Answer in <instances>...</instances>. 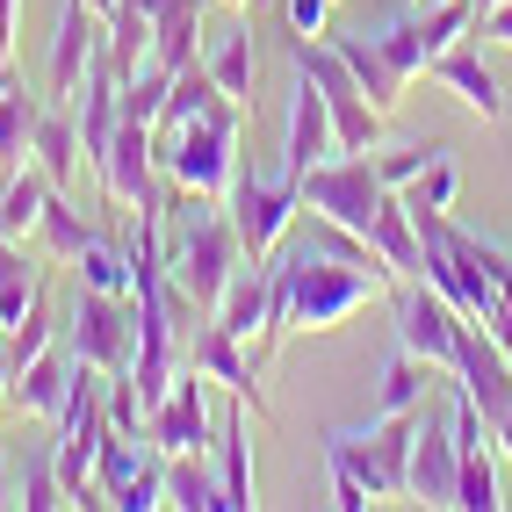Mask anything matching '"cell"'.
<instances>
[{"instance_id": "cell-1", "label": "cell", "mask_w": 512, "mask_h": 512, "mask_svg": "<svg viewBox=\"0 0 512 512\" xmlns=\"http://www.w3.org/2000/svg\"><path fill=\"white\" fill-rule=\"evenodd\" d=\"M238 267H246V246H238L231 210L210 202V195L174 188V202H166V275H174L202 311H217Z\"/></svg>"}, {"instance_id": "cell-2", "label": "cell", "mask_w": 512, "mask_h": 512, "mask_svg": "<svg viewBox=\"0 0 512 512\" xmlns=\"http://www.w3.org/2000/svg\"><path fill=\"white\" fill-rule=\"evenodd\" d=\"M368 296H383V282H375L368 267H354V260L318 253L311 238L289 246L282 267H275V303H282L289 332H339Z\"/></svg>"}, {"instance_id": "cell-3", "label": "cell", "mask_w": 512, "mask_h": 512, "mask_svg": "<svg viewBox=\"0 0 512 512\" xmlns=\"http://www.w3.org/2000/svg\"><path fill=\"white\" fill-rule=\"evenodd\" d=\"M238 123H246V101L217 94L188 130H174V138H159V130H152V145H159V174L174 181V188H188V195L224 202L231 181H238Z\"/></svg>"}, {"instance_id": "cell-4", "label": "cell", "mask_w": 512, "mask_h": 512, "mask_svg": "<svg viewBox=\"0 0 512 512\" xmlns=\"http://www.w3.org/2000/svg\"><path fill=\"white\" fill-rule=\"evenodd\" d=\"M325 462L354 469L368 498H412V440H419V412H375L368 426H332Z\"/></svg>"}, {"instance_id": "cell-5", "label": "cell", "mask_w": 512, "mask_h": 512, "mask_svg": "<svg viewBox=\"0 0 512 512\" xmlns=\"http://www.w3.org/2000/svg\"><path fill=\"white\" fill-rule=\"evenodd\" d=\"M303 210H318V217H332V224H347V231H361L368 238V224H375V210H383V174H375V152H332L325 166H311L303 174Z\"/></svg>"}, {"instance_id": "cell-6", "label": "cell", "mask_w": 512, "mask_h": 512, "mask_svg": "<svg viewBox=\"0 0 512 512\" xmlns=\"http://www.w3.org/2000/svg\"><path fill=\"white\" fill-rule=\"evenodd\" d=\"M296 73H303V80H318L325 109H332V123H339V152H375V138H383V116H375V101L361 94L354 65L339 58L332 44L296 37Z\"/></svg>"}, {"instance_id": "cell-7", "label": "cell", "mask_w": 512, "mask_h": 512, "mask_svg": "<svg viewBox=\"0 0 512 512\" xmlns=\"http://www.w3.org/2000/svg\"><path fill=\"white\" fill-rule=\"evenodd\" d=\"M462 311L448 296H440L433 282H419L412 275V289H397V347L404 354H419V361H433L440 375L455 383V354H462Z\"/></svg>"}, {"instance_id": "cell-8", "label": "cell", "mask_w": 512, "mask_h": 512, "mask_svg": "<svg viewBox=\"0 0 512 512\" xmlns=\"http://www.w3.org/2000/svg\"><path fill=\"white\" fill-rule=\"evenodd\" d=\"M152 448L159 455H210L217 448V404H210V375H202L195 361L174 375V390H166V404L145 419Z\"/></svg>"}, {"instance_id": "cell-9", "label": "cell", "mask_w": 512, "mask_h": 512, "mask_svg": "<svg viewBox=\"0 0 512 512\" xmlns=\"http://www.w3.org/2000/svg\"><path fill=\"white\" fill-rule=\"evenodd\" d=\"M224 210L238 224V246H246V260H267L289 238V224L303 217V195L289 181H253V174H238L231 195H224Z\"/></svg>"}, {"instance_id": "cell-10", "label": "cell", "mask_w": 512, "mask_h": 512, "mask_svg": "<svg viewBox=\"0 0 512 512\" xmlns=\"http://www.w3.org/2000/svg\"><path fill=\"white\" fill-rule=\"evenodd\" d=\"M65 347H73L87 368H101V375H123L130 368V296L80 289L73 296V325H65Z\"/></svg>"}, {"instance_id": "cell-11", "label": "cell", "mask_w": 512, "mask_h": 512, "mask_svg": "<svg viewBox=\"0 0 512 512\" xmlns=\"http://www.w3.org/2000/svg\"><path fill=\"white\" fill-rule=\"evenodd\" d=\"M455 390L484 412V426L498 433L505 419H512V354L498 347V339L484 332V325H462V354H455Z\"/></svg>"}, {"instance_id": "cell-12", "label": "cell", "mask_w": 512, "mask_h": 512, "mask_svg": "<svg viewBox=\"0 0 512 512\" xmlns=\"http://www.w3.org/2000/svg\"><path fill=\"white\" fill-rule=\"evenodd\" d=\"M455 476H462V440H455V404H419V440H412V498L426 505H455Z\"/></svg>"}, {"instance_id": "cell-13", "label": "cell", "mask_w": 512, "mask_h": 512, "mask_svg": "<svg viewBox=\"0 0 512 512\" xmlns=\"http://www.w3.org/2000/svg\"><path fill=\"white\" fill-rule=\"evenodd\" d=\"M332 152H339V123H332V109H325L318 80H303V73H296V101H289V145H282V181H289V188H303V174H311V166H325Z\"/></svg>"}, {"instance_id": "cell-14", "label": "cell", "mask_w": 512, "mask_h": 512, "mask_svg": "<svg viewBox=\"0 0 512 512\" xmlns=\"http://www.w3.org/2000/svg\"><path fill=\"white\" fill-rule=\"evenodd\" d=\"M202 375H210V383H224L238 404H253V412L267 419V397H260V368H253V354H246V339H231L217 318H202L195 325V339H188V347H181Z\"/></svg>"}, {"instance_id": "cell-15", "label": "cell", "mask_w": 512, "mask_h": 512, "mask_svg": "<svg viewBox=\"0 0 512 512\" xmlns=\"http://www.w3.org/2000/svg\"><path fill=\"white\" fill-rule=\"evenodd\" d=\"M94 58H101V15L87 0H65L58 29H51V94L73 101L87 87V73H94Z\"/></svg>"}, {"instance_id": "cell-16", "label": "cell", "mask_w": 512, "mask_h": 512, "mask_svg": "<svg viewBox=\"0 0 512 512\" xmlns=\"http://www.w3.org/2000/svg\"><path fill=\"white\" fill-rule=\"evenodd\" d=\"M426 73H433L440 87H448V94L462 101V109H476L484 123H498V116H505V87H498V73H491V65L476 58L469 44H455V51H440V58L426 65Z\"/></svg>"}, {"instance_id": "cell-17", "label": "cell", "mask_w": 512, "mask_h": 512, "mask_svg": "<svg viewBox=\"0 0 512 512\" xmlns=\"http://www.w3.org/2000/svg\"><path fill=\"white\" fill-rule=\"evenodd\" d=\"M332 51L339 58H347L354 65V80H361V94L375 101V116H397V101H404V87H412V80H404L397 73V65L383 58V37H368V29H347V37H332Z\"/></svg>"}, {"instance_id": "cell-18", "label": "cell", "mask_w": 512, "mask_h": 512, "mask_svg": "<svg viewBox=\"0 0 512 512\" xmlns=\"http://www.w3.org/2000/svg\"><path fill=\"white\" fill-rule=\"evenodd\" d=\"M73 375H80V354L73 347H44L37 361H29L22 375H15V397L8 404H22L29 419H58V404H65V390H73Z\"/></svg>"}, {"instance_id": "cell-19", "label": "cell", "mask_w": 512, "mask_h": 512, "mask_svg": "<svg viewBox=\"0 0 512 512\" xmlns=\"http://www.w3.org/2000/svg\"><path fill=\"white\" fill-rule=\"evenodd\" d=\"M37 94L22 87L15 65H0V174H15V166H29V145H37Z\"/></svg>"}, {"instance_id": "cell-20", "label": "cell", "mask_w": 512, "mask_h": 512, "mask_svg": "<svg viewBox=\"0 0 512 512\" xmlns=\"http://www.w3.org/2000/svg\"><path fill=\"white\" fill-rule=\"evenodd\" d=\"M217 484H224V512H253V433H246V404L217 419Z\"/></svg>"}, {"instance_id": "cell-21", "label": "cell", "mask_w": 512, "mask_h": 512, "mask_svg": "<svg viewBox=\"0 0 512 512\" xmlns=\"http://www.w3.org/2000/svg\"><path fill=\"white\" fill-rule=\"evenodd\" d=\"M51 195H58V181L37 159L15 166V174H0V238H37V217H44Z\"/></svg>"}, {"instance_id": "cell-22", "label": "cell", "mask_w": 512, "mask_h": 512, "mask_svg": "<svg viewBox=\"0 0 512 512\" xmlns=\"http://www.w3.org/2000/svg\"><path fill=\"white\" fill-rule=\"evenodd\" d=\"M202 8H210V0H174L166 15H152V58L166 73L202 65Z\"/></svg>"}, {"instance_id": "cell-23", "label": "cell", "mask_w": 512, "mask_h": 512, "mask_svg": "<svg viewBox=\"0 0 512 512\" xmlns=\"http://www.w3.org/2000/svg\"><path fill=\"white\" fill-rule=\"evenodd\" d=\"M368 246L383 253L397 275H419V260H426V246H419V224H412V202H404L397 188L383 195V210H375V224H368Z\"/></svg>"}, {"instance_id": "cell-24", "label": "cell", "mask_w": 512, "mask_h": 512, "mask_svg": "<svg viewBox=\"0 0 512 512\" xmlns=\"http://www.w3.org/2000/svg\"><path fill=\"white\" fill-rule=\"evenodd\" d=\"M101 58L116 65V80H130L138 65H152V15L138 0H116V15L101 22Z\"/></svg>"}, {"instance_id": "cell-25", "label": "cell", "mask_w": 512, "mask_h": 512, "mask_svg": "<svg viewBox=\"0 0 512 512\" xmlns=\"http://www.w3.org/2000/svg\"><path fill=\"white\" fill-rule=\"evenodd\" d=\"M29 159H37L44 174L65 188V181L80 174V159H87V152H80V116H65V109H44V116H37V145H29Z\"/></svg>"}, {"instance_id": "cell-26", "label": "cell", "mask_w": 512, "mask_h": 512, "mask_svg": "<svg viewBox=\"0 0 512 512\" xmlns=\"http://www.w3.org/2000/svg\"><path fill=\"white\" fill-rule=\"evenodd\" d=\"M433 375H440L433 361H419V354L397 347L383 361V383H375V412H419V404L433 397Z\"/></svg>"}, {"instance_id": "cell-27", "label": "cell", "mask_w": 512, "mask_h": 512, "mask_svg": "<svg viewBox=\"0 0 512 512\" xmlns=\"http://www.w3.org/2000/svg\"><path fill=\"white\" fill-rule=\"evenodd\" d=\"M166 505L181 512H224V484L210 455H166Z\"/></svg>"}, {"instance_id": "cell-28", "label": "cell", "mask_w": 512, "mask_h": 512, "mask_svg": "<svg viewBox=\"0 0 512 512\" xmlns=\"http://www.w3.org/2000/svg\"><path fill=\"white\" fill-rule=\"evenodd\" d=\"M217 94H224V87L210 80V65H188V73H174V87H166V116H159L152 130H159V138H174V130H188Z\"/></svg>"}, {"instance_id": "cell-29", "label": "cell", "mask_w": 512, "mask_h": 512, "mask_svg": "<svg viewBox=\"0 0 512 512\" xmlns=\"http://www.w3.org/2000/svg\"><path fill=\"white\" fill-rule=\"evenodd\" d=\"M202 65H210V80H217L231 101H253V29H246V22H238Z\"/></svg>"}, {"instance_id": "cell-30", "label": "cell", "mask_w": 512, "mask_h": 512, "mask_svg": "<svg viewBox=\"0 0 512 512\" xmlns=\"http://www.w3.org/2000/svg\"><path fill=\"white\" fill-rule=\"evenodd\" d=\"M455 505L462 512H498V469H491V448L484 440H462V476H455Z\"/></svg>"}, {"instance_id": "cell-31", "label": "cell", "mask_w": 512, "mask_h": 512, "mask_svg": "<svg viewBox=\"0 0 512 512\" xmlns=\"http://www.w3.org/2000/svg\"><path fill=\"white\" fill-rule=\"evenodd\" d=\"M80 289H101V296H130V253L109 246V238H87L80 246Z\"/></svg>"}, {"instance_id": "cell-32", "label": "cell", "mask_w": 512, "mask_h": 512, "mask_svg": "<svg viewBox=\"0 0 512 512\" xmlns=\"http://www.w3.org/2000/svg\"><path fill=\"white\" fill-rule=\"evenodd\" d=\"M37 238H44V253L51 260H80V246H87V224H80V210H73V202H65V195H51L44 202V217H37Z\"/></svg>"}, {"instance_id": "cell-33", "label": "cell", "mask_w": 512, "mask_h": 512, "mask_svg": "<svg viewBox=\"0 0 512 512\" xmlns=\"http://www.w3.org/2000/svg\"><path fill=\"white\" fill-rule=\"evenodd\" d=\"M109 505H116V512H159V505H166V455H145V462L109 491Z\"/></svg>"}, {"instance_id": "cell-34", "label": "cell", "mask_w": 512, "mask_h": 512, "mask_svg": "<svg viewBox=\"0 0 512 512\" xmlns=\"http://www.w3.org/2000/svg\"><path fill=\"white\" fill-rule=\"evenodd\" d=\"M404 202H412V210H455V195H462V166L448 159V152H440L433 166H426V174L412 181V188H397Z\"/></svg>"}, {"instance_id": "cell-35", "label": "cell", "mask_w": 512, "mask_h": 512, "mask_svg": "<svg viewBox=\"0 0 512 512\" xmlns=\"http://www.w3.org/2000/svg\"><path fill=\"white\" fill-rule=\"evenodd\" d=\"M51 332H58V325H51V311H44V303H37V311H29L22 325H8V332H0V354H8V368L22 375L29 361H37V354L51 347Z\"/></svg>"}, {"instance_id": "cell-36", "label": "cell", "mask_w": 512, "mask_h": 512, "mask_svg": "<svg viewBox=\"0 0 512 512\" xmlns=\"http://www.w3.org/2000/svg\"><path fill=\"white\" fill-rule=\"evenodd\" d=\"M448 152V145H426V138H412V145H390V152H375V174H383V188H412L426 166Z\"/></svg>"}, {"instance_id": "cell-37", "label": "cell", "mask_w": 512, "mask_h": 512, "mask_svg": "<svg viewBox=\"0 0 512 512\" xmlns=\"http://www.w3.org/2000/svg\"><path fill=\"white\" fill-rule=\"evenodd\" d=\"M22 512H51V505H73V491H65L58 462H22V491H15Z\"/></svg>"}, {"instance_id": "cell-38", "label": "cell", "mask_w": 512, "mask_h": 512, "mask_svg": "<svg viewBox=\"0 0 512 512\" xmlns=\"http://www.w3.org/2000/svg\"><path fill=\"white\" fill-rule=\"evenodd\" d=\"M383 58L397 65V73H404V80H419V73H426V65H433V58H426V44H419V22H412V15H404V22H390V29H383Z\"/></svg>"}, {"instance_id": "cell-39", "label": "cell", "mask_w": 512, "mask_h": 512, "mask_svg": "<svg viewBox=\"0 0 512 512\" xmlns=\"http://www.w3.org/2000/svg\"><path fill=\"white\" fill-rule=\"evenodd\" d=\"M325 22H332V0H289V29L296 37H325Z\"/></svg>"}, {"instance_id": "cell-40", "label": "cell", "mask_w": 512, "mask_h": 512, "mask_svg": "<svg viewBox=\"0 0 512 512\" xmlns=\"http://www.w3.org/2000/svg\"><path fill=\"white\" fill-rule=\"evenodd\" d=\"M325 469H332V462H325ZM332 505H339V512H361V505H375V498H368V484H361L354 469H332Z\"/></svg>"}, {"instance_id": "cell-41", "label": "cell", "mask_w": 512, "mask_h": 512, "mask_svg": "<svg viewBox=\"0 0 512 512\" xmlns=\"http://www.w3.org/2000/svg\"><path fill=\"white\" fill-rule=\"evenodd\" d=\"M476 37H491V44H505V51H512V0H498L491 15H476Z\"/></svg>"}, {"instance_id": "cell-42", "label": "cell", "mask_w": 512, "mask_h": 512, "mask_svg": "<svg viewBox=\"0 0 512 512\" xmlns=\"http://www.w3.org/2000/svg\"><path fill=\"white\" fill-rule=\"evenodd\" d=\"M0 65H15V0H0Z\"/></svg>"}, {"instance_id": "cell-43", "label": "cell", "mask_w": 512, "mask_h": 512, "mask_svg": "<svg viewBox=\"0 0 512 512\" xmlns=\"http://www.w3.org/2000/svg\"><path fill=\"white\" fill-rule=\"evenodd\" d=\"M0 505H15V476H8V462H0Z\"/></svg>"}, {"instance_id": "cell-44", "label": "cell", "mask_w": 512, "mask_h": 512, "mask_svg": "<svg viewBox=\"0 0 512 512\" xmlns=\"http://www.w3.org/2000/svg\"><path fill=\"white\" fill-rule=\"evenodd\" d=\"M498 448H505V462H512V419H505V426H498Z\"/></svg>"}, {"instance_id": "cell-45", "label": "cell", "mask_w": 512, "mask_h": 512, "mask_svg": "<svg viewBox=\"0 0 512 512\" xmlns=\"http://www.w3.org/2000/svg\"><path fill=\"white\" fill-rule=\"evenodd\" d=\"M87 8H94V15H101V22H109V15H116V0H87Z\"/></svg>"}, {"instance_id": "cell-46", "label": "cell", "mask_w": 512, "mask_h": 512, "mask_svg": "<svg viewBox=\"0 0 512 512\" xmlns=\"http://www.w3.org/2000/svg\"><path fill=\"white\" fill-rule=\"evenodd\" d=\"M491 8H498V0H476V15H491Z\"/></svg>"}, {"instance_id": "cell-47", "label": "cell", "mask_w": 512, "mask_h": 512, "mask_svg": "<svg viewBox=\"0 0 512 512\" xmlns=\"http://www.w3.org/2000/svg\"><path fill=\"white\" fill-rule=\"evenodd\" d=\"M224 8H253V0H224Z\"/></svg>"}, {"instance_id": "cell-48", "label": "cell", "mask_w": 512, "mask_h": 512, "mask_svg": "<svg viewBox=\"0 0 512 512\" xmlns=\"http://www.w3.org/2000/svg\"><path fill=\"white\" fill-rule=\"evenodd\" d=\"M412 8H426V0H412Z\"/></svg>"}, {"instance_id": "cell-49", "label": "cell", "mask_w": 512, "mask_h": 512, "mask_svg": "<svg viewBox=\"0 0 512 512\" xmlns=\"http://www.w3.org/2000/svg\"><path fill=\"white\" fill-rule=\"evenodd\" d=\"M0 332H8V325H0Z\"/></svg>"}]
</instances>
